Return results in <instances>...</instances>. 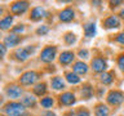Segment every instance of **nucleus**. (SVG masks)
Wrapping results in <instances>:
<instances>
[{
    "label": "nucleus",
    "mask_w": 124,
    "mask_h": 116,
    "mask_svg": "<svg viewBox=\"0 0 124 116\" xmlns=\"http://www.w3.org/2000/svg\"><path fill=\"white\" fill-rule=\"evenodd\" d=\"M103 26L106 27V29H116V27H119V26H120L119 18L116 17V15H110L108 18L105 19Z\"/></svg>",
    "instance_id": "6e6552de"
},
{
    "label": "nucleus",
    "mask_w": 124,
    "mask_h": 116,
    "mask_svg": "<svg viewBox=\"0 0 124 116\" xmlns=\"http://www.w3.org/2000/svg\"><path fill=\"white\" fill-rule=\"evenodd\" d=\"M72 18H74V12H72V9H70V8L63 9L60 13V19L62 22H70Z\"/></svg>",
    "instance_id": "f8f14e48"
},
{
    "label": "nucleus",
    "mask_w": 124,
    "mask_h": 116,
    "mask_svg": "<svg viewBox=\"0 0 124 116\" xmlns=\"http://www.w3.org/2000/svg\"><path fill=\"white\" fill-rule=\"evenodd\" d=\"M84 32H85V36L92 37L93 35L96 34V25L94 23H85L84 25Z\"/></svg>",
    "instance_id": "dca6fc26"
},
{
    "label": "nucleus",
    "mask_w": 124,
    "mask_h": 116,
    "mask_svg": "<svg viewBox=\"0 0 124 116\" xmlns=\"http://www.w3.org/2000/svg\"><path fill=\"white\" fill-rule=\"evenodd\" d=\"M45 116H54V114H52V112H48V114H46Z\"/></svg>",
    "instance_id": "f704fd0d"
},
{
    "label": "nucleus",
    "mask_w": 124,
    "mask_h": 116,
    "mask_svg": "<svg viewBox=\"0 0 124 116\" xmlns=\"http://www.w3.org/2000/svg\"><path fill=\"white\" fill-rule=\"evenodd\" d=\"M52 104H53V99L50 98V97H46V98H43L41 99V106L43 107H52Z\"/></svg>",
    "instance_id": "a878e982"
},
{
    "label": "nucleus",
    "mask_w": 124,
    "mask_h": 116,
    "mask_svg": "<svg viewBox=\"0 0 124 116\" xmlns=\"http://www.w3.org/2000/svg\"><path fill=\"white\" fill-rule=\"evenodd\" d=\"M12 22H13V18L10 17V15H8V17H5L4 19H1V22H0V27H1V30H7L9 29Z\"/></svg>",
    "instance_id": "aec40b11"
},
{
    "label": "nucleus",
    "mask_w": 124,
    "mask_h": 116,
    "mask_svg": "<svg viewBox=\"0 0 124 116\" xmlns=\"http://www.w3.org/2000/svg\"><path fill=\"white\" fill-rule=\"evenodd\" d=\"M56 57V46H46V48L43 49V52L40 54V59L45 63H49L52 62Z\"/></svg>",
    "instance_id": "f03ea898"
},
{
    "label": "nucleus",
    "mask_w": 124,
    "mask_h": 116,
    "mask_svg": "<svg viewBox=\"0 0 124 116\" xmlns=\"http://www.w3.org/2000/svg\"><path fill=\"white\" fill-rule=\"evenodd\" d=\"M35 103H36V101H35L32 95H26L22 99V104L23 106H27V107H32V106H35Z\"/></svg>",
    "instance_id": "6ab92c4d"
},
{
    "label": "nucleus",
    "mask_w": 124,
    "mask_h": 116,
    "mask_svg": "<svg viewBox=\"0 0 124 116\" xmlns=\"http://www.w3.org/2000/svg\"><path fill=\"white\" fill-rule=\"evenodd\" d=\"M112 76H114L112 72H102V75H101V81H102L103 84H110L112 81Z\"/></svg>",
    "instance_id": "4be33fe9"
},
{
    "label": "nucleus",
    "mask_w": 124,
    "mask_h": 116,
    "mask_svg": "<svg viewBox=\"0 0 124 116\" xmlns=\"http://www.w3.org/2000/svg\"><path fill=\"white\" fill-rule=\"evenodd\" d=\"M7 93L10 98H18L22 94V89L19 87H17V85H12V87H9L7 89Z\"/></svg>",
    "instance_id": "ddd939ff"
},
{
    "label": "nucleus",
    "mask_w": 124,
    "mask_h": 116,
    "mask_svg": "<svg viewBox=\"0 0 124 116\" xmlns=\"http://www.w3.org/2000/svg\"><path fill=\"white\" fill-rule=\"evenodd\" d=\"M74 59V53L71 52H62L60 56V62L62 65H69Z\"/></svg>",
    "instance_id": "4468645a"
},
{
    "label": "nucleus",
    "mask_w": 124,
    "mask_h": 116,
    "mask_svg": "<svg viewBox=\"0 0 124 116\" xmlns=\"http://www.w3.org/2000/svg\"><path fill=\"white\" fill-rule=\"evenodd\" d=\"M74 71L75 73H80V75H83L88 71V66L83 63V62H76L75 65H74Z\"/></svg>",
    "instance_id": "2eb2a0df"
},
{
    "label": "nucleus",
    "mask_w": 124,
    "mask_h": 116,
    "mask_svg": "<svg viewBox=\"0 0 124 116\" xmlns=\"http://www.w3.org/2000/svg\"><path fill=\"white\" fill-rule=\"evenodd\" d=\"M45 84H38V85H35V88H34V93L36 95H41V94H44L45 93Z\"/></svg>",
    "instance_id": "b1692460"
},
{
    "label": "nucleus",
    "mask_w": 124,
    "mask_h": 116,
    "mask_svg": "<svg viewBox=\"0 0 124 116\" xmlns=\"http://www.w3.org/2000/svg\"><path fill=\"white\" fill-rule=\"evenodd\" d=\"M19 43V36H17L16 34H10L8 35V36H5V39H4V45L5 46H16Z\"/></svg>",
    "instance_id": "1a4fd4ad"
},
{
    "label": "nucleus",
    "mask_w": 124,
    "mask_h": 116,
    "mask_svg": "<svg viewBox=\"0 0 124 116\" xmlns=\"http://www.w3.org/2000/svg\"><path fill=\"white\" fill-rule=\"evenodd\" d=\"M79 57L81 58H88V50L87 49H81L79 52Z\"/></svg>",
    "instance_id": "7c9ffc66"
},
{
    "label": "nucleus",
    "mask_w": 124,
    "mask_h": 116,
    "mask_svg": "<svg viewBox=\"0 0 124 116\" xmlns=\"http://www.w3.org/2000/svg\"><path fill=\"white\" fill-rule=\"evenodd\" d=\"M107 101L110 104H114V106H118L124 101V94L122 92H118V90H111L107 95Z\"/></svg>",
    "instance_id": "7ed1b4c3"
},
{
    "label": "nucleus",
    "mask_w": 124,
    "mask_h": 116,
    "mask_svg": "<svg viewBox=\"0 0 124 116\" xmlns=\"http://www.w3.org/2000/svg\"><path fill=\"white\" fill-rule=\"evenodd\" d=\"M116 41L120 43V44H124V31H123V32H120L118 36H116Z\"/></svg>",
    "instance_id": "c85d7f7f"
},
{
    "label": "nucleus",
    "mask_w": 124,
    "mask_h": 116,
    "mask_svg": "<svg viewBox=\"0 0 124 116\" xmlns=\"http://www.w3.org/2000/svg\"><path fill=\"white\" fill-rule=\"evenodd\" d=\"M96 116H108V108L107 106L100 104L96 107Z\"/></svg>",
    "instance_id": "a211bd4d"
},
{
    "label": "nucleus",
    "mask_w": 124,
    "mask_h": 116,
    "mask_svg": "<svg viewBox=\"0 0 124 116\" xmlns=\"http://www.w3.org/2000/svg\"><path fill=\"white\" fill-rule=\"evenodd\" d=\"M118 65H119L120 70H123V71H124V54H122V56L119 57V59H118Z\"/></svg>",
    "instance_id": "cd10ccee"
},
{
    "label": "nucleus",
    "mask_w": 124,
    "mask_h": 116,
    "mask_svg": "<svg viewBox=\"0 0 124 116\" xmlns=\"http://www.w3.org/2000/svg\"><path fill=\"white\" fill-rule=\"evenodd\" d=\"M0 50H1V56H4V54H5V45L4 44L0 45Z\"/></svg>",
    "instance_id": "473e14b6"
},
{
    "label": "nucleus",
    "mask_w": 124,
    "mask_h": 116,
    "mask_svg": "<svg viewBox=\"0 0 124 116\" xmlns=\"http://www.w3.org/2000/svg\"><path fill=\"white\" fill-rule=\"evenodd\" d=\"M66 79H67L69 83L71 84H78L80 81V77L76 75V73H72V72H67L66 73Z\"/></svg>",
    "instance_id": "412c9836"
},
{
    "label": "nucleus",
    "mask_w": 124,
    "mask_h": 116,
    "mask_svg": "<svg viewBox=\"0 0 124 116\" xmlns=\"http://www.w3.org/2000/svg\"><path fill=\"white\" fill-rule=\"evenodd\" d=\"M81 95H83V98L84 99H89L91 98V95H92V89H91V87H84L83 88V90H81Z\"/></svg>",
    "instance_id": "393cba45"
},
{
    "label": "nucleus",
    "mask_w": 124,
    "mask_h": 116,
    "mask_svg": "<svg viewBox=\"0 0 124 116\" xmlns=\"http://www.w3.org/2000/svg\"><path fill=\"white\" fill-rule=\"evenodd\" d=\"M120 15H122V17H123V18H124V9H123V10H122V12H120Z\"/></svg>",
    "instance_id": "c9c22d12"
},
{
    "label": "nucleus",
    "mask_w": 124,
    "mask_h": 116,
    "mask_svg": "<svg viewBox=\"0 0 124 116\" xmlns=\"http://www.w3.org/2000/svg\"><path fill=\"white\" fill-rule=\"evenodd\" d=\"M63 39H65V41H66V44H69V45H72L76 41V36L74 35L72 32H67L63 36Z\"/></svg>",
    "instance_id": "5701e85b"
},
{
    "label": "nucleus",
    "mask_w": 124,
    "mask_h": 116,
    "mask_svg": "<svg viewBox=\"0 0 124 116\" xmlns=\"http://www.w3.org/2000/svg\"><path fill=\"white\" fill-rule=\"evenodd\" d=\"M23 29H25L23 25H18L17 27H14V29H13V32H22Z\"/></svg>",
    "instance_id": "2f4dec72"
},
{
    "label": "nucleus",
    "mask_w": 124,
    "mask_h": 116,
    "mask_svg": "<svg viewBox=\"0 0 124 116\" xmlns=\"http://www.w3.org/2000/svg\"><path fill=\"white\" fill-rule=\"evenodd\" d=\"M60 102L62 104H66V106H70V104H72L75 102V97H74L72 93H63L61 97H60Z\"/></svg>",
    "instance_id": "9b49d317"
},
{
    "label": "nucleus",
    "mask_w": 124,
    "mask_h": 116,
    "mask_svg": "<svg viewBox=\"0 0 124 116\" xmlns=\"http://www.w3.org/2000/svg\"><path fill=\"white\" fill-rule=\"evenodd\" d=\"M4 112L9 116H22L23 112H25V108H23V104L21 103L10 102L4 107Z\"/></svg>",
    "instance_id": "f257e3e1"
},
{
    "label": "nucleus",
    "mask_w": 124,
    "mask_h": 116,
    "mask_svg": "<svg viewBox=\"0 0 124 116\" xmlns=\"http://www.w3.org/2000/svg\"><path fill=\"white\" fill-rule=\"evenodd\" d=\"M78 116H91V115H89V112L85 110V108H81V110H79V112H78Z\"/></svg>",
    "instance_id": "c756f323"
},
{
    "label": "nucleus",
    "mask_w": 124,
    "mask_h": 116,
    "mask_svg": "<svg viewBox=\"0 0 124 116\" xmlns=\"http://www.w3.org/2000/svg\"><path fill=\"white\" fill-rule=\"evenodd\" d=\"M106 67H107V63H106V61H105L103 58L97 57V58H94V59L92 61L93 71H96V72H105Z\"/></svg>",
    "instance_id": "39448f33"
},
{
    "label": "nucleus",
    "mask_w": 124,
    "mask_h": 116,
    "mask_svg": "<svg viewBox=\"0 0 124 116\" xmlns=\"http://www.w3.org/2000/svg\"><path fill=\"white\" fill-rule=\"evenodd\" d=\"M110 4H111L112 7H116L118 4H122V1H110Z\"/></svg>",
    "instance_id": "72a5a7b5"
},
{
    "label": "nucleus",
    "mask_w": 124,
    "mask_h": 116,
    "mask_svg": "<svg viewBox=\"0 0 124 116\" xmlns=\"http://www.w3.org/2000/svg\"><path fill=\"white\" fill-rule=\"evenodd\" d=\"M48 31H49V29L46 26H41L36 30V34L38 35H45V34H48Z\"/></svg>",
    "instance_id": "bb28decb"
},
{
    "label": "nucleus",
    "mask_w": 124,
    "mask_h": 116,
    "mask_svg": "<svg viewBox=\"0 0 124 116\" xmlns=\"http://www.w3.org/2000/svg\"><path fill=\"white\" fill-rule=\"evenodd\" d=\"M27 8H29V3L27 1H17L12 5L10 9L13 14H22L27 10Z\"/></svg>",
    "instance_id": "0eeeda50"
},
{
    "label": "nucleus",
    "mask_w": 124,
    "mask_h": 116,
    "mask_svg": "<svg viewBox=\"0 0 124 116\" xmlns=\"http://www.w3.org/2000/svg\"><path fill=\"white\" fill-rule=\"evenodd\" d=\"M45 14H46L45 10L43 9L41 7H36L31 10V19H32V21H39V19H41Z\"/></svg>",
    "instance_id": "9d476101"
},
{
    "label": "nucleus",
    "mask_w": 124,
    "mask_h": 116,
    "mask_svg": "<svg viewBox=\"0 0 124 116\" xmlns=\"http://www.w3.org/2000/svg\"><path fill=\"white\" fill-rule=\"evenodd\" d=\"M34 52V46H27V48H19L16 50L14 56L17 58L18 61H26L27 58H29L30 53Z\"/></svg>",
    "instance_id": "20e7f679"
},
{
    "label": "nucleus",
    "mask_w": 124,
    "mask_h": 116,
    "mask_svg": "<svg viewBox=\"0 0 124 116\" xmlns=\"http://www.w3.org/2000/svg\"><path fill=\"white\" fill-rule=\"evenodd\" d=\"M52 88L53 89H56V90H60V89H63L65 88V83H63V80L61 79V77H53L52 79Z\"/></svg>",
    "instance_id": "f3484780"
},
{
    "label": "nucleus",
    "mask_w": 124,
    "mask_h": 116,
    "mask_svg": "<svg viewBox=\"0 0 124 116\" xmlns=\"http://www.w3.org/2000/svg\"><path fill=\"white\" fill-rule=\"evenodd\" d=\"M36 79H38V73L36 72L27 71V72H25L21 76V79H19V80H21V84H23V85H30V84H32Z\"/></svg>",
    "instance_id": "423d86ee"
}]
</instances>
